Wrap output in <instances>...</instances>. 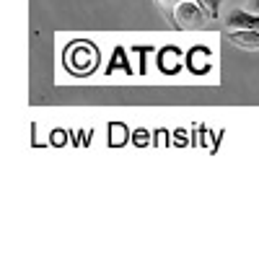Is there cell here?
<instances>
[{"label": "cell", "mask_w": 259, "mask_h": 259, "mask_svg": "<svg viewBox=\"0 0 259 259\" xmlns=\"http://www.w3.org/2000/svg\"><path fill=\"white\" fill-rule=\"evenodd\" d=\"M228 29H256L259 31V16L249 13V11H231L226 18Z\"/></svg>", "instance_id": "obj_4"}, {"label": "cell", "mask_w": 259, "mask_h": 259, "mask_svg": "<svg viewBox=\"0 0 259 259\" xmlns=\"http://www.w3.org/2000/svg\"><path fill=\"white\" fill-rule=\"evenodd\" d=\"M179 3V0H158V6L163 8V11H171V8H174Z\"/></svg>", "instance_id": "obj_6"}, {"label": "cell", "mask_w": 259, "mask_h": 259, "mask_svg": "<svg viewBox=\"0 0 259 259\" xmlns=\"http://www.w3.org/2000/svg\"><path fill=\"white\" fill-rule=\"evenodd\" d=\"M99 62V52L94 50V45L89 41H73V45L65 50V65L68 70L75 73V75H83V73H91Z\"/></svg>", "instance_id": "obj_1"}, {"label": "cell", "mask_w": 259, "mask_h": 259, "mask_svg": "<svg viewBox=\"0 0 259 259\" xmlns=\"http://www.w3.org/2000/svg\"><path fill=\"white\" fill-rule=\"evenodd\" d=\"M171 13H174V21L179 29H200V26H205V21L210 16L200 0H179L171 8Z\"/></svg>", "instance_id": "obj_2"}, {"label": "cell", "mask_w": 259, "mask_h": 259, "mask_svg": "<svg viewBox=\"0 0 259 259\" xmlns=\"http://www.w3.org/2000/svg\"><path fill=\"white\" fill-rule=\"evenodd\" d=\"M251 8H254V11L259 13V0H251Z\"/></svg>", "instance_id": "obj_7"}, {"label": "cell", "mask_w": 259, "mask_h": 259, "mask_svg": "<svg viewBox=\"0 0 259 259\" xmlns=\"http://www.w3.org/2000/svg\"><path fill=\"white\" fill-rule=\"evenodd\" d=\"M228 41L241 50H259V31L256 29H231Z\"/></svg>", "instance_id": "obj_3"}, {"label": "cell", "mask_w": 259, "mask_h": 259, "mask_svg": "<svg viewBox=\"0 0 259 259\" xmlns=\"http://www.w3.org/2000/svg\"><path fill=\"white\" fill-rule=\"evenodd\" d=\"M200 3L207 8L210 18H218V11H221V3H223V0H200Z\"/></svg>", "instance_id": "obj_5"}]
</instances>
